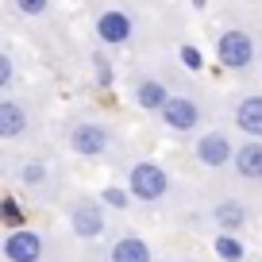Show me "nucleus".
Here are the masks:
<instances>
[{"instance_id":"11","label":"nucleus","mask_w":262,"mask_h":262,"mask_svg":"<svg viewBox=\"0 0 262 262\" xmlns=\"http://www.w3.org/2000/svg\"><path fill=\"white\" fill-rule=\"evenodd\" d=\"M208 216H212V224H216L220 231H243L247 220H251L247 205H243V201H235V196H224V201H216Z\"/></svg>"},{"instance_id":"14","label":"nucleus","mask_w":262,"mask_h":262,"mask_svg":"<svg viewBox=\"0 0 262 262\" xmlns=\"http://www.w3.org/2000/svg\"><path fill=\"white\" fill-rule=\"evenodd\" d=\"M170 97H173V93L166 89L158 77H143V81L135 85V104H139L143 112H162Z\"/></svg>"},{"instance_id":"5","label":"nucleus","mask_w":262,"mask_h":262,"mask_svg":"<svg viewBox=\"0 0 262 262\" xmlns=\"http://www.w3.org/2000/svg\"><path fill=\"white\" fill-rule=\"evenodd\" d=\"M235 150L239 147L228 139V131H205V135L196 139L193 155H196V162L208 166V170H224V166L235 162Z\"/></svg>"},{"instance_id":"10","label":"nucleus","mask_w":262,"mask_h":262,"mask_svg":"<svg viewBox=\"0 0 262 262\" xmlns=\"http://www.w3.org/2000/svg\"><path fill=\"white\" fill-rule=\"evenodd\" d=\"M235 127L247 139H262V93H247L235 100Z\"/></svg>"},{"instance_id":"8","label":"nucleus","mask_w":262,"mask_h":262,"mask_svg":"<svg viewBox=\"0 0 262 262\" xmlns=\"http://www.w3.org/2000/svg\"><path fill=\"white\" fill-rule=\"evenodd\" d=\"M158 116H162V123L170 131H196L201 127V104L193 97H170Z\"/></svg>"},{"instance_id":"19","label":"nucleus","mask_w":262,"mask_h":262,"mask_svg":"<svg viewBox=\"0 0 262 262\" xmlns=\"http://www.w3.org/2000/svg\"><path fill=\"white\" fill-rule=\"evenodd\" d=\"M100 201H104V205H112V208H127V205H131V193H123V189L108 185L104 193H100Z\"/></svg>"},{"instance_id":"17","label":"nucleus","mask_w":262,"mask_h":262,"mask_svg":"<svg viewBox=\"0 0 262 262\" xmlns=\"http://www.w3.org/2000/svg\"><path fill=\"white\" fill-rule=\"evenodd\" d=\"M0 216H4V224H8V231L24 228V212H19L16 196H4V201H0Z\"/></svg>"},{"instance_id":"6","label":"nucleus","mask_w":262,"mask_h":262,"mask_svg":"<svg viewBox=\"0 0 262 262\" xmlns=\"http://www.w3.org/2000/svg\"><path fill=\"white\" fill-rule=\"evenodd\" d=\"M4 262H42L47 258V239L31 228H16L4 235Z\"/></svg>"},{"instance_id":"3","label":"nucleus","mask_w":262,"mask_h":262,"mask_svg":"<svg viewBox=\"0 0 262 262\" xmlns=\"http://www.w3.org/2000/svg\"><path fill=\"white\" fill-rule=\"evenodd\" d=\"M216 58H220L224 70H247L254 62V39L243 27H228V31L216 39Z\"/></svg>"},{"instance_id":"18","label":"nucleus","mask_w":262,"mask_h":262,"mask_svg":"<svg viewBox=\"0 0 262 262\" xmlns=\"http://www.w3.org/2000/svg\"><path fill=\"white\" fill-rule=\"evenodd\" d=\"M12 4H16V12H19V16H42V12H47L50 8V0H12Z\"/></svg>"},{"instance_id":"1","label":"nucleus","mask_w":262,"mask_h":262,"mask_svg":"<svg viewBox=\"0 0 262 262\" xmlns=\"http://www.w3.org/2000/svg\"><path fill=\"white\" fill-rule=\"evenodd\" d=\"M127 193L135 196V201H143V205H158V201H166V193H170V173L158 162H150V158H139V162H131V170H127Z\"/></svg>"},{"instance_id":"12","label":"nucleus","mask_w":262,"mask_h":262,"mask_svg":"<svg viewBox=\"0 0 262 262\" xmlns=\"http://www.w3.org/2000/svg\"><path fill=\"white\" fill-rule=\"evenodd\" d=\"M108 262H155V251L139 235H120L108 247Z\"/></svg>"},{"instance_id":"9","label":"nucleus","mask_w":262,"mask_h":262,"mask_svg":"<svg viewBox=\"0 0 262 262\" xmlns=\"http://www.w3.org/2000/svg\"><path fill=\"white\" fill-rule=\"evenodd\" d=\"M27 127H31V112H27L16 97H4L0 100V139L12 143V139H19V135H27Z\"/></svg>"},{"instance_id":"13","label":"nucleus","mask_w":262,"mask_h":262,"mask_svg":"<svg viewBox=\"0 0 262 262\" xmlns=\"http://www.w3.org/2000/svg\"><path fill=\"white\" fill-rule=\"evenodd\" d=\"M235 173L243 181H262V139H247L243 147L235 150Z\"/></svg>"},{"instance_id":"21","label":"nucleus","mask_w":262,"mask_h":262,"mask_svg":"<svg viewBox=\"0 0 262 262\" xmlns=\"http://www.w3.org/2000/svg\"><path fill=\"white\" fill-rule=\"evenodd\" d=\"M181 58L189 62V70H201V54H196L193 47H185V50H181Z\"/></svg>"},{"instance_id":"22","label":"nucleus","mask_w":262,"mask_h":262,"mask_svg":"<svg viewBox=\"0 0 262 262\" xmlns=\"http://www.w3.org/2000/svg\"><path fill=\"white\" fill-rule=\"evenodd\" d=\"M93 66H97V74H100V85H108V81H112V74H108V62H104V58H97Z\"/></svg>"},{"instance_id":"4","label":"nucleus","mask_w":262,"mask_h":262,"mask_svg":"<svg viewBox=\"0 0 262 262\" xmlns=\"http://www.w3.org/2000/svg\"><path fill=\"white\" fill-rule=\"evenodd\" d=\"M70 228H74L77 239H100L108 228L104 220V201H93V196H81L70 205Z\"/></svg>"},{"instance_id":"16","label":"nucleus","mask_w":262,"mask_h":262,"mask_svg":"<svg viewBox=\"0 0 262 262\" xmlns=\"http://www.w3.org/2000/svg\"><path fill=\"white\" fill-rule=\"evenodd\" d=\"M19 181H24L27 189H39L42 181H47V166H42L39 158H31V162H24V166H19Z\"/></svg>"},{"instance_id":"7","label":"nucleus","mask_w":262,"mask_h":262,"mask_svg":"<svg viewBox=\"0 0 262 262\" xmlns=\"http://www.w3.org/2000/svg\"><path fill=\"white\" fill-rule=\"evenodd\" d=\"M131 31H135V24H131V16L123 8H104L97 16V24H93V35H97L104 47H123V42H131Z\"/></svg>"},{"instance_id":"2","label":"nucleus","mask_w":262,"mask_h":262,"mask_svg":"<svg viewBox=\"0 0 262 262\" xmlns=\"http://www.w3.org/2000/svg\"><path fill=\"white\" fill-rule=\"evenodd\" d=\"M112 147V131L100 120H77L70 127V150L77 158H104Z\"/></svg>"},{"instance_id":"15","label":"nucleus","mask_w":262,"mask_h":262,"mask_svg":"<svg viewBox=\"0 0 262 262\" xmlns=\"http://www.w3.org/2000/svg\"><path fill=\"white\" fill-rule=\"evenodd\" d=\"M212 247H216V254H220L224 262H243V254H247V247L235 239V231H220Z\"/></svg>"},{"instance_id":"20","label":"nucleus","mask_w":262,"mask_h":262,"mask_svg":"<svg viewBox=\"0 0 262 262\" xmlns=\"http://www.w3.org/2000/svg\"><path fill=\"white\" fill-rule=\"evenodd\" d=\"M12 77H16L12 54H0V93H8V89H12Z\"/></svg>"}]
</instances>
